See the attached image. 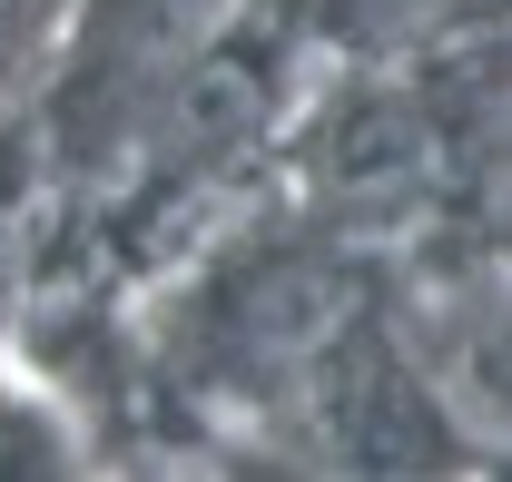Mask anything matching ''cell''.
<instances>
[{"mask_svg":"<svg viewBox=\"0 0 512 482\" xmlns=\"http://www.w3.org/2000/svg\"><path fill=\"white\" fill-rule=\"evenodd\" d=\"M365 30H414V20H434V10H453V0H345Z\"/></svg>","mask_w":512,"mask_h":482,"instance_id":"6da1fadb","label":"cell"}]
</instances>
